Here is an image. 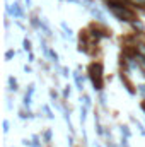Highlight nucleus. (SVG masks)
Returning <instances> with one entry per match:
<instances>
[{
	"mask_svg": "<svg viewBox=\"0 0 145 147\" xmlns=\"http://www.w3.org/2000/svg\"><path fill=\"white\" fill-rule=\"evenodd\" d=\"M126 5H130V3H125V5H108V9L113 12V16H114L118 21L132 22V21L135 19V12H132Z\"/></svg>",
	"mask_w": 145,
	"mask_h": 147,
	"instance_id": "1",
	"label": "nucleus"
},
{
	"mask_svg": "<svg viewBox=\"0 0 145 147\" xmlns=\"http://www.w3.org/2000/svg\"><path fill=\"white\" fill-rule=\"evenodd\" d=\"M103 63L101 62H92L89 65V77H103Z\"/></svg>",
	"mask_w": 145,
	"mask_h": 147,
	"instance_id": "2",
	"label": "nucleus"
},
{
	"mask_svg": "<svg viewBox=\"0 0 145 147\" xmlns=\"http://www.w3.org/2000/svg\"><path fill=\"white\" fill-rule=\"evenodd\" d=\"M10 16H12L14 19H22V17H24V10H22V7H21L19 2H14V3H12V12H10Z\"/></svg>",
	"mask_w": 145,
	"mask_h": 147,
	"instance_id": "3",
	"label": "nucleus"
},
{
	"mask_svg": "<svg viewBox=\"0 0 145 147\" xmlns=\"http://www.w3.org/2000/svg\"><path fill=\"white\" fill-rule=\"evenodd\" d=\"M89 31H91V33H89V36L92 38V39H96V41H99L101 38H108L109 36L108 33H104L103 29H97V28H94V26H92Z\"/></svg>",
	"mask_w": 145,
	"mask_h": 147,
	"instance_id": "4",
	"label": "nucleus"
},
{
	"mask_svg": "<svg viewBox=\"0 0 145 147\" xmlns=\"http://www.w3.org/2000/svg\"><path fill=\"white\" fill-rule=\"evenodd\" d=\"M73 80H75V87H77V91H84V79L80 77V74H79V69L73 72Z\"/></svg>",
	"mask_w": 145,
	"mask_h": 147,
	"instance_id": "5",
	"label": "nucleus"
},
{
	"mask_svg": "<svg viewBox=\"0 0 145 147\" xmlns=\"http://www.w3.org/2000/svg\"><path fill=\"white\" fill-rule=\"evenodd\" d=\"M89 10H91L92 17H96V21H97V22H104V14H103L97 7H91Z\"/></svg>",
	"mask_w": 145,
	"mask_h": 147,
	"instance_id": "6",
	"label": "nucleus"
},
{
	"mask_svg": "<svg viewBox=\"0 0 145 147\" xmlns=\"http://www.w3.org/2000/svg\"><path fill=\"white\" fill-rule=\"evenodd\" d=\"M48 58H50V62H51V63H55V67H56V69H62V67L58 65V60H60V58H58V53H56V51H55L53 48H50Z\"/></svg>",
	"mask_w": 145,
	"mask_h": 147,
	"instance_id": "7",
	"label": "nucleus"
},
{
	"mask_svg": "<svg viewBox=\"0 0 145 147\" xmlns=\"http://www.w3.org/2000/svg\"><path fill=\"white\" fill-rule=\"evenodd\" d=\"M7 82H9V91H10V92H17V91H19V84H17V80H15L12 75L7 79Z\"/></svg>",
	"mask_w": 145,
	"mask_h": 147,
	"instance_id": "8",
	"label": "nucleus"
},
{
	"mask_svg": "<svg viewBox=\"0 0 145 147\" xmlns=\"http://www.w3.org/2000/svg\"><path fill=\"white\" fill-rule=\"evenodd\" d=\"M119 79H121V82H123V84H125V89H126V91H128V92H130V94H132V96H133V94H135V89H133V86H132V84H130V82H128V79H126V77H125V75H123V74H121V75H119Z\"/></svg>",
	"mask_w": 145,
	"mask_h": 147,
	"instance_id": "9",
	"label": "nucleus"
},
{
	"mask_svg": "<svg viewBox=\"0 0 145 147\" xmlns=\"http://www.w3.org/2000/svg\"><path fill=\"white\" fill-rule=\"evenodd\" d=\"M130 120H132V123H135L137 125V128H138V132L142 134V135H145V127H144V123H140L135 116H130Z\"/></svg>",
	"mask_w": 145,
	"mask_h": 147,
	"instance_id": "10",
	"label": "nucleus"
},
{
	"mask_svg": "<svg viewBox=\"0 0 145 147\" xmlns=\"http://www.w3.org/2000/svg\"><path fill=\"white\" fill-rule=\"evenodd\" d=\"M43 111H44V115H46L48 120H55V113L51 111V108H50L48 105H43Z\"/></svg>",
	"mask_w": 145,
	"mask_h": 147,
	"instance_id": "11",
	"label": "nucleus"
},
{
	"mask_svg": "<svg viewBox=\"0 0 145 147\" xmlns=\"http://www.w3.org/2000/svg\"><path fill=\"white\" fill-rule=\"evenodd\" d=\"M22 50H24L26 53L33 51V45H31V41H29L28 38H24V39H22Z\"/></svg>",
	"mask_w": 145,
	"mask_h": 147,
	"instance_id": "12",
	"label": "nucleus"
},
{
	"mask_svg": "<svg viewBox=\"0 0 145 147\" xmlns=\"http://www.w3.org/2000/svg\"><path fill=\"white\" fill-rule=\"evenodd\" d=\"M87 110H89V108H87L85 105H82V106H80V123H82V125L85 123V118H87Z\"/></svg>",
	"mask_w": 145,
	"mask_h": 147,
	"instance_id": "13",
	"label": "nucleus"
},
{
	"mask_svg": "<svg viewBox=\"0 0 145 147\" xmlns=\"http://www.w3.org/2000/svg\"><path fill=\"white\" fill-rule=\"evenodd\" d=\"M43 139H44V142H46V144H50V142H51L53 134H51V130H50V128H46V130L43 132Z\"/></svg>",
	"mask_w": 145,
	"mask_h": 147,
	"instance_id": "14",
	"label": "nucleus"
},
{
	"mask_svg": "<svg viewBox=\"0 0 145 147\" xmlns=\"http://www.w3.org/2000/svg\"><path fill=\"white\" fill-rule=\"evenodd\" d=\"M130 24H132V26H133V28H135V29H137V31H140V33H142V31H144V24H142V22H140V21H138V19H133V21H132V22H130Z\"/></svg>",
	"mask_w": 145,
	"mask_h": 147,
	"instance_id": "15",
	"label": "nucleus"
},
{
	"mask_svg": "<svg viewBox=\"0 0 145 147\" xmlns=\"http://www.w3.org/2000/svg\"><path fill=\"white\" fill-rule=\"evenodd\" d=\"M31 26L34 28V29H41V19L39 17H31Z\"/></svg>",
	"mask_w": 145,
	"mask_h": 147,
	"instance_id": "16",
	"label": "nucleus"
},
{
	"mask_svg": "<svg viewBox=\"0 0 145 147\" xmlns=\"http://www.w3.org/2000/svg\"><path fill=\"white\" fill-rule=\"evenodd\" d=\"M31 98H33V96L26 94V96H24V99H22V105H24V108H26V110H29V108H31V103H33V101H31Z\"/></svg>",
	"mask_w": 145,
	"mask_h": 147,
	"instance_id": "17",
	"label": "nucleus"
},
{
	"mask_svg": "<svg viewBox=\"0 0 145 147\" xmlns=\"http://www.w3.org/2000/svg\"><path fill=\"white\" fill-rule=\"evenodd\" d=\"M119 132H121V135H125V137H128V139L132 137V132H130V128H128L126 125H121V127H119Z\"/></svg>",
	"mask_w": 145,
	"mask_h": 147,
	"instance_id": "18",
	"label": "nucleus"
},
{
	"mask_svg": "<svg viewBox=\"0 0 145 147\" xmlns=\"http://www.w3.org/2000/svg\"><path fill=\"white\" fill-rule=\"evenodd\" d=\"M128 3L133 7H145V0H128Z\"/></svg>",
	"mask_w": 145,
	"mask_h": 147,
	"instance_id": "19",
	"label": "nucleus"
},
{
	"mask_svg": "<svg viewBox=\"0 0 145 147\" xmlns=\"http://www.w3.org/2000/svg\"><path fill=\"white\" fill-rule=\"evenodd\" d=\"M31 140H33V147H41V137H39V135L34 134V135L31 137Z\"/></svg>",
	"mask_w": 145,
	"mask_h": 147,
	"instance_id": "20",
	"label": "nucleus"
},
{
	"mask_svg": "<svg viewBox=\"0 0 145 147\" xmlns=\"http://www.w3.org/2000/svg\"><path fill=\"white\" fill-rule=\"evenodd\" d=\"M135 50H137V53L145 55V43H137V45H135Z\"/></svg>",
	"mask_w": 145,
	"mask_h": 147,
	"instance_id": "21",
	"label": "nucleus"
},
{
	"mask_svg": "<svg viewBox=\"0 0 145 147\" xmlns=\"http://www.w3.org/2000/svg\"><path fill=\"white\" fill-rule=\"evenodd\" d=\"M80 101H84V105H85L87 108H91V106H92V101H91V98H89L87 94H84V96L80 98Z\"/></svg>",
	"mask_w": 145,
	"mask_h": 147,
	"instance_id": "22",
	"label": "nucleus"
},
{
	"mask_svg": "<svg viewBox=\"0 0 145 147\" xmlns=\"http://www.w3.org/2000/svg\"><path fill=\"white\" fill-rule=\"evenodd\" d=\"M14 57H15V51H14V50H7V53H5V60H7V62H10Z\"/></svg>",
	"mask_w": 145,
	"mask_h": 147,
	"instance_id": "23",
	"label": "nucleus"
},
{
	"mask_svg": "<svg viewBox=\"0 0 145 147\" xmlns=\"http://www.w3.org/2000/svg\"><path fill=\"white\" fill-rule=\"evenodd\" d=\"M119 147H130V144H128V137L121 135V140H119Z\"/></svg>",
	"mask_w": 145,
	"mask_h": 147,
	"instance_id": "24",
	"label": "nucleus"
},
{
	"mask_svg": "<svg viewBox=\"0 0 145 147\" xmlns=\"http://www.w3.org/2000/svg\"><path fill=\"white\" fill-rule=\"evenodd\" d=\"M70 94H72V89L67 86V87L63 89V99H68V98H70Z\"/></svg>",
	"mask_w": 145,
	"mask_h": 147,
	"instance_id": "25",
	"label": "nucleus"
},
{
	"mask_svg": "<svg viewBox=\"0 0 145 147\" xmlns=\"http://www.w3.org/2000/svg\"><path fill=\"white\" fill-rule=\"evenodd\" d=\"M34 91H36V87H34V84H29V86H28V91H26V94H29V96H33V94H34Z\"/></svg>",
	"mask_w": 145,
	"mask_h": 147,
	"instance_id": "26",
	"label": "nucleus"
},
{
	"mask_svg": "<svg viewBox=\"0 0 145 147\" xmlns=\"http://www.w3.org/2000/svg\"><path fill=\"white\" fill-rule=\"evenodd\" d=\"M10 132V123L9 120H3V134H9Z\"/></svg>",
	"mask_w": 145,
	"mask_h": 147,
	"instance_id": "27",
	"label": "nucleus"
},
{
	"mask_svg": "<svg viewBox=\"0 0 145 147\" xmlns=\"http://www.w3.org/2000/svg\"><path fill=\"white\" fill-rule=\"evenodd\" d=\"M62 29H63V31H65L67 34H70V36H72V29H70V28L67 26V22H62Z\"/></svg>",
	"mask_w": 145,
	"mask_h": 147,
	"instance_id": "28",
	"label": "nucleus"
},
{
	"mask_svg": "<svg viewBox=\"0 0 145 147\" xmlns=\"http://www.w3.org/2000/svg\"><path fill=\"white\" fill-rule=\"evenodd\" d=\"M50 98H51V101H56V99H58L56 91H53V89H51V91H50Z\"/></svg>",
	"mask_w": 145,
	"mask_h": 147,
	"instance_id": "29",
	"label": "nucleus"
},
{
	"mask_svg": "<svg viewBox=\"0 0 145 147\" xmlns=\"http://www.w3.org/2000/svg\"><path fill=\"white\" fill-rule=\"evenodd\" d=\"M99 103H101V106H106V96L103 92L99 94Z\"/></svg>",
	"mask_w": 145,
	"mask_h": 147,
	"instance_id": "30",
	"label": "nucleus"
},
{
	"mask_svg": "<svg viewBox=\"0 0 145 147\" xmlns=\"http://www.w3.org/2000/svg\"><path fill=\"white\" fill-rule=\"evenodd\" d=\"M21 144H22L24 147H33V140H28V139H24Z\"/></svg>",
	"mask_w": 145,
	"mask_h": 147,
	"instance_id": "31",
	"label": "nucleus"
},
{
	"mask_svg": "<svg viewBox=\"0 0 145 147\" xmlns=\"http://www.w3.org/2000/svg\"><path fill=\"white\" fill-rule=\"evenodd\" d=\"M68 69H65V67H62V75H63V77H68Z\"/></svg>",
	"mask_w": 145,
	"mask_h": 147,
	"instance_id": "32",
	"label": "nucleus"
},
{
	"mask_svg": "<svg viewBox=\"0 0 145 147\" xmlns=\"http://www.w3.org/2000/svg\"><path fill=\"white\" fill-rule=\"evenodd\" d=\"M138 92H140V94L145 98V86H138Z\"/></svg>",
	"mask_w": 145,
	"mask_h": 147,
	"instance_id": "33",
	"label": "nucleus"
},
{
	"mask_svg": "<svg viewBox=\"0 0 145 147\" xmlns=\"http://www.w3.org/2000/svg\"><path fill=\"white\" fill-rule=\"evenodd\" d=\"M106 146H108V147H118L116 144H114V142H113V140H111V139H109L108 142H106Z\"/></svg>",
	"mask_w": 145,
	"mask_h": 147,
	"instance_id": "34",
	"label": "nucleus"
},
{
	"mask_svg": "<svg viewBox=\"0 0 145 147\" xmlns=\"http://www.w3.org/2000/svg\"><path fill=\"white\" fill-rule=\"evenodd\" d=\"M28 55H29V60H28V62H34V53H33V51H29Z\"/></svg>",
	"mask_w": 145,
	"mask_h": 147,
	"instance_id": "35",
	"label": "nucleus"
},
{
	"mask_svg": "<svg viewBox=\"0 0 145 147\" xmlns=\"http://www.w3.org/2000/svg\"><path fill=\"white\" fill-rule=\"evenodd\" d=\"M24 72H26V74H31L33 70H31V67H29V65H24Z\"/></svg>",
	"mask_w": 145,
	"mask_h": 147,
	"instance_id": "36",
	"label": "nucleus"
},
{
	"mask_svg": "<svg viewBox=\"0 0 145 147\" xmlns=\"http://www.w3.org/2000/svg\"><path fill=\"white\" fill-rule=\"evenodd\" d=\"M24 2H26V7H28V9L33 7V2H31V0H24Z\"/></svg>",
	"mask_w": 145,
	"mask_h": 147,
	"instance_id": "37",
	"label": "nucleus"
},
{
	"mask_svg": "<svg viewBox=\"0 0 145 147\" xmlns=\"http://www.w3.org/2000/svg\"><path fill=\"white\" fill-rule=\"evenodd\" d=\"M142 110L145 111V101H144V103H142Z\"/></svg>",
	"mask_w": 145,
	"mask_h": 147,
	"instance_id": "38",
	"label": "nucleus"
}]
</instances>
